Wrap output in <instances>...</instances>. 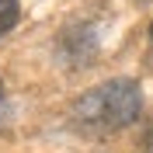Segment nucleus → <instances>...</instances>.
<instances>
[{
  "label": "nucleus",
  "mask_w": 153,
  "mask_h": 153,
  "mask_svg": "<svg viewBox=\"0 0 153 153\" xmlns=\"http://www.w3.org/2000/svg\"><path fill=\"white\" fill-rule=\"evenodd\" d=\"M143 111V91L136 80L129 76H115L105 84L91 87L76 97L73 105V122L76 129L94 136H108V132H122L125 125H132Z\"/></svg>",
  "instance_id": "nucleus-1"
},
{
  "label": "nucleus",
  "mask_w": 153,
  "mask_h": 153,
  "mask_svg": "<svg viewBox=\"0 0 153 153\" xmlns=\"http://www.w3.org/2000/svg\"><path fill=\"white\" fill-rule=\"evenodd\" d=\"M18 0H0V35H7L14 25H18Z\"/></svg>",
  "instance_id": "nucleus-2"
},
{
  "label": "nucleus",
  "mask_w": 153,
  "mask_h": 153,
  "mask_svg": "<svg viewBox=\"0 0 153 153\" xmlns=\"http://www.w3.org/2000/svg\"><path fill=\"white\" fill-rule=\"evenodd\" d=\"M0 111H4V84H0Z\"/></svg>",
  "instance_id": "nucleus-3"
},
{
  "label": "nucleus",
  "mask_w": 153,
  "mask_h": 153,
  "mask_svg": "<svg viewBox=\"0 0 153 153\" xmlns=\"http://www.w3.org/2000/svg\"><path fill=\"white\" fill-rule=\"evenodd\" d=\"M150 38H153V21H150Z\"/></svg>",
  "instance_id": "nucleus-4"
}]
</instances>
